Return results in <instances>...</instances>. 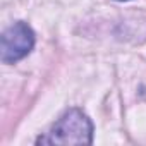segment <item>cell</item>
Masks as SVG:
<instances>
[{
	"label": "cell",
	"mask_w": 146,
	"mask_h": 146,
	"mask_svg": "<svg viewBox=\"0 0 146 146\" xmlns=\"http://www.w3.org/2000/svg\"><path fill=\"white\" fill-rule=\"evenodd\" d=\"M38 144H62V146H76V144H91L93 143V124L90 117L79 110L70 108L65 112L50 132L36 139Z\"/></svg>",
	"instance_id": "1"
},
{
	"label": "cell",
	"mask_w": 146,
	"mask_h": 146,
	"mask_svg": "<svg viewBox=\"0 0 146 146\" xmlns=\"http://www.w3.org/2000/svg\"><path fill=\"white\" fill-rule=\"evenodd\" d=\"M35 46V33L33 29L19 21L7 28L0 40V58L4 64H16L24 58Z\"/></svg>",
	"instance_id": "2"
}]
</instances>
